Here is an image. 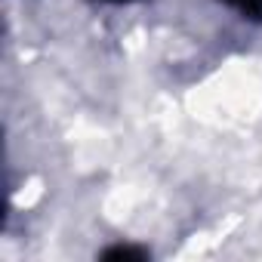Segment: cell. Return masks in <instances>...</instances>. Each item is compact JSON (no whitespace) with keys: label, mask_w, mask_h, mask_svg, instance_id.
Returning <instances> with one entry per match:
<instances>
[{"label":"cell","mask_w":262,"mask_h":262,"mask_svg":"<svg viewBox=\"0 0 262 262\" xmlns=\"http://www.w3.org/2000/svg\"><path fill=\"white\" fill-rule=\"evenodd\" d=\"M231 10H237L244 19H253V22H262V0H222Z\"/></svg>","instance_id":"1"},{"label":"cell","mask_w":262,"mask_h":262,"mask_svg":"<svg viewBox=\"0 0 262 262\" xmlns=\"http://www.w3.org/2000/svg\"><path fill=\"white\" fill-rule=\"evenodd\" d=\"M102 259H136V262H142V259H148V253L145 250H139V247H111V250H105L102 253Z\"/></svg>","instance_id":"2"},{"label":"cell","mask_w":262,"mask_h":262,"mask_svg":"<svg viewBox=\"0 0 262 262\" xmlns=\"http://www.w3.org/2000/svg\"><path fill=\"white\" fill-rule=\"evenodd\" d=\"M105 4H133V0H105Z\"/></svg>","instance_id":"3"}]
</instances>
